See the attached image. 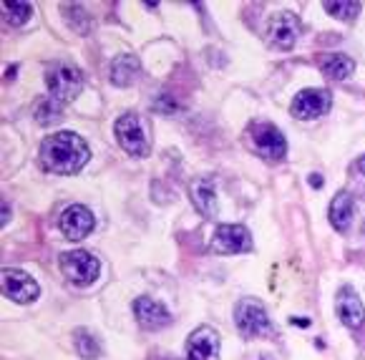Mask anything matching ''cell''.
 Listing matches in <instances>:
<instances>
[{"instance_id": "20", "label": "cell", "mask_w": 365, "mask_h": 360, "mask_svg": "<svg viewBox=\"0 0 365 360\" xmlns=\"http://www.w3.org/2000/svg\"><path fill=\"white\" fill-rule=\"evenodd\" d=\"M3 16H6V21L11 23V26H23V23H28V18H31L33 8L31 3H16V0H11V3H3Z\"/></svg>"}, {"instance_id": "15", "label": "cell", "mask_w": 365, "mask_h": 360, "mask_svg": "<svg viewBox=\"0 0 365 360\" xmlns=\"http://www.w3.org/2000/svg\"><path fill=\"white\" fill-rule=\"evenodd\" d=\"M189 197H192V205L197 207V212L202 217H210L215 220L217 217V192H215V182L207 177H199L189 184Z\"/></svg>"}, {"instance_id": "5", "label": "cell", "mask_w": 365, "mask_h": 360, "mask_svg": "<svg viewBox=\"0 0 365 360\" xmlns=\"http://www.w3.org/2000/svg\"><path fill=\"white\" fill-rule=\"evenodd\" d=\"M61 269H63V274L73 285L88 287L98 277V272H101V264L86 250H73V252L61 254Z\"/></svg>"}, {"instance_id": "17", "label": "cell", "mask_w": 365, "mask_h": 360, "mask_svg": "<svg viewBox=\"0 0 365 360\" xmlns=\"http://www.w3.org/2000/svg\"><path fill=\"white\" fill-rule=\"evenodd\" d=\"M353 215H355L353 194L340 192L338 197L333 199V205H330V225L338 232H348L350 225H353Z\"/></svg>"}, {"instance_id": "11", "label": "cell", "mask_w": 365, "mask_h": 360, "mask_svg": "<svg viewBox=\"0 0 365 360\" xmlns=\"http://www.w3.org/2000/svg\"><path fill=\"white\" fill-rule=\"evenodd\" d=\"M3 292L6 297H11L13 302H33L38 297V282L31 274L21 272V269H3Z\"/></svg>"}, {"instance_id": "25", "label": "cell", "mask_w": 365, "mask_h": 360, "mask_svg": "<svg viewBox=\"0 0 365 360\" xmlns=\"http://www.w3.org/2000/svg\"><path fill=\"white\" fill-rule=\"evenodd\" d=\"M358 169H360V174L365 177V156H360V162H358Z\"/></svg>"}, {"instance_id": "2", "label": "cell", "mask_w": 365, "mask_h": 360, "mask_svg": "<svg viewBox=\"0 0 365 360\" xmlns=\"http://www.w3.org/2000/svg\"><path fill=\"white\" fill-rule=\"evenodd\" d=\"M113 134H116L118 146L126 151L129 156H136V159H144L151 149V131L146 126V121L139 116V113L129 111L124 116L116 118V126H113Z\"/></svg>"}, {"instance_id": "9", "label": "cell", "mask_w": 365, "mask_h": 360, "mask_svg": "<svg viewBox=\"0 0 365 360\" xmlns=\"http://www.w3.org/2000/svg\"><path fill=\"white\" fill-rule=\"evenodd\" d=\"M297 33H300V23L292 13H277L269 18L267 23V38L269 43L279 51H290L297 43Z\"/></svg>"}, {"instance_id": "7", "label": "cell", "mask_w": 365, "mask_h": 360, "mask_svg": "<svg viewBox=\"0 0 365 360\" xmlns=\"http://www.w3.org/2000/svg\"><path fill=\"white\" fill-rule=\"evenodd\" d=\"M212 250L220 254H237L252 250V235L242 225H220L212 237Z\"/></svg>"}, {"instance_id": "1", "label": "cell", "mask_w": 365, "mask_h": 360, "mask_svg": "<svg viewBox=\"0 0 365 360\" xmlns=\"http://www.w3.org/2000/svg\"><path fill=\"white\" fill-rule=\"evenodd\" d=\"M88 156V144L81 139L73 131H61V134H53L41 144V162L48 172L53 174H76L86 167Z\"/></svg>"}, {"instance_id": "21", "label": "cell", "mask_w": 365, "mask_h": 360, "mask_svg": "<svg viewBox=\"0 0 365 360\" xmlns=\"http://www.w3.org/2000/svg\"><path fill=\"white\" fill-rule=\"evenodd\" d=\"M322 8L333 18H338V21H353V18L363 11L360 3H350V0H345V3H325Z\"/></svg>"}, {"instance_id": "22", "label": "cell", "mask_w": 365, "mask_h": 360, "mask_svg": "<svg viewBox=\"0 0 365 360\" xmlns=\"http://www.w3.org/2000/svg\"><path fill=\"white\" fill-rule=\"evenodd\" d=\"M36 118H38V124H56L61 118V106L56 101H41V106H38L36 111Z\"/></svg>"}, {"instance_id": "16", "label": "cell", "mask_w": 365, "mask_h": 360, "mask_svg": "<svg viewBox=\"0 0 365 360\" xmlns=\"http://www.w3.org/2000/svg\"><path fill=\"white\" fill-rule=\"evenodd\" d=\"M317 66H320L322 76H328L330 81H345V78H350V76H353V71H355L353 58H350V56H345V53L320 56Z\"/></svg>"}, {"instance_id": "18", "label": "cell", "mask_w": 365, "mask_h": 360, "mask_svg": "<svg viewBox=\"0 0 365 360\" xmlns=\"http://www.w3.org/2000/svg\"><path fill=\"white\" fill-rule=\"evenodd\" d=\"M139 76V61L134 56H118L111 63V81L116 86H131Z\"/></svg>"}, {"instance_id": "6", "label": "cell", "mask_w": 365, "mask_h": 360, "mask_svg": "<svg viewBox=\"0 0 365 360\" xmlns=\"http://www.w3.org/2000/svg\"><path fill=\"white\" fill-rule=\"evenodd\" d=\"M250 139H252V149L257 151L259 156L269 159V162H279V159H285L287 154V141L282 136V131L277 129L274 124H255L250 129Z\"/></svg>"}, {"instance_id": "10", "label": "cell", "mask_w": 365, "mask_h": 360, "mask_svg": "<svg viewBox=\"0 0 365 360\" xmlns=\"http://www.w3.org/2000/svg\"><path fill=\"white\" fill-rule=\"evenodd\" d=\"M187 360H220V335L215 328L202 325L189 335Z\"/></svg>"}, {"instance_id": "13", "label": "cell", "mask_w": 365, "mask_h": 360, "mask_svg": "<svg viewBox=\"0 0 365 360\" xmlns=\"http://www.w3.org/2000/svg\"><path fill=\"white\" fill-rule=\"evenodd\" d=\"M335 310H338V317L343 320L345 328L350 330H358L363 328L365 323V307L363 302H360L358 292L353 290V287H340L338 292V302H335Z\"/></svg>"}, {"instance_id": "3", "label": "cell", "mask_w": 365, "mask_h": 360, "mask_svg": "<svg viewBox=\"0 0 365 360\" xmlns=\"http://www.w3.org/2000/svg\"><path fill=\"white\" fill-rule=\"evenodd\" d=\"M46 88H48L51 101L58 106L73 101L83 88V73L71 63H51L46 71Z\"/></svg>"}, {"instance_id": "24", "label": "cell", "mask_w": 365, "mask_h": 360, "mask_svg": "<svg viewBox=\"0 0 365 360\" xmlns=\"http://www.w3.org/2000/svg\"><path fill=\"white\" fill-rule=\"evenodd\" d=\"M292 323H295V325H302V328H305L307 320H305V317H292Z\"/></svg>"}, {"instance_id": "8", "label": "cell", "mask_w": 365, "mask_h": 360, "mask_svg": "<svg viewBox=\"0 0 365 360\" xmlns=\"http://www.w3.org/2000/svg\"><path fill=\"white\" fill-rule=\"evenodd\" d=\"M333 106V96L322 88H305L295 96L290 111L295 118H302V121H310V118H320L330 111Z\"/></svg>"}, {"instance_id": "12", "label": "cell", "mask_w": 365, "mask_h": 360, "mask_svg": "<svg viewBox=\"0 0 365 360\" xmlns=\"http://www.w3.org/2000/svg\"><path fill=\"white\" fill-rule=\"evenodd\" d=\"M93 225H96L93 215L83 205H71L58 220L61 232H63L68 240H73V242H78V240H83L86 235H91Z\"/></svg>"}, {"instance_id": "4", "label": "cell", "mask_w": 365, "mask_h": 360, "mask_svg": "<svg viewBox=\"0 0 365 360\" xmlns=\"http://www.w3.org/2000/svg\"><path fill=\"white\" fill-rule=\"evenodd\" d=\"M235 323L245 338H259L272 333L269 315L257 300H240L235 307Z\"/></svg>"}, {"instance_id": "19", "label": "cell", "mask_w": 365, "mask_h": 360, "mask_svg": "<svg viewBox=\"0 0 365 360\" xmlns=\"http://www.w3.org/2000/svg\"><path fill=\"white\" fill-rule=\"evenodd\" d=\"M76 348H78V355L86 360H96L98 355H101V345H98V340L93 338L88 330H76Z\"/></svg>"}, {"instance_id": "14", "label": "cell", "mask_w": 365, "mask_h": 360, "mask_svg": "<svg viewBox=\"0 0 365 360\" xmlns=\"http://www.w3.org/2000/svg\"><path fill=\"white\" fill-rule=\"evenodd\" d=\"M134 315L141 328L146 330H161L172 323V315H169L167 307L161 305V302L151 300V297H139L134 302Z\"/></svg>"}, {"instance_id": "23", "label": "cell", "mask_w": 365, "mask_h": 360, "mask_svg": "<svg viewBox=\"0 0 365 360\" xmlns=\"http://www.w3.org/2000/svg\"><path fill=\"white\" fill-rule=\"evenodd\" d=\"M310 182H312V187H322V177H320V174H312Z\"/></svg>"}]
</instances>
